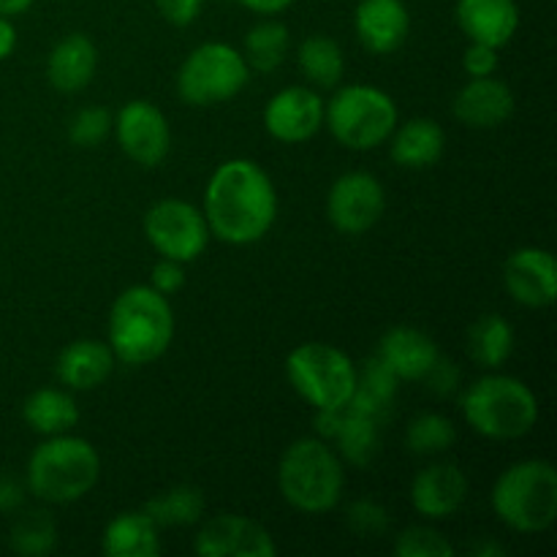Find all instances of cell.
<instances>
[{
  "label": "cell",
  "instance_id": "6da1fadb",
  "mask_svg": "<svg viewBox=\"0 0 557 557\" xmlns=\"http://www.w3.org/2000/svg\"><path fill=\"white\" fill-rule=\"evenodd\" d=\"M210 234L228 245H253L277 218V194L270 174L248 158H232L212 172L205 190Z\"/></svg>",
  "mask_w": 557,
  "mask_h": 557
},
{
  "label": "cell",
  "instance_id": "7a4b0ae2",
  "mask_svg": "<svg viewBox=\"0 0 557 557\" xmlns=\"http://www.w3.org/2000/svg\"><path fill=\"white\" fill-rule=\"evenodd\" d=\"M174 337V313L169 297L152 286H131L109 310V348L114 359L131 368L156 362Z\"/></svg>",
  "mask_w": 557,
  "mask_h": 557
},
{
  "label": "cell",
  "instance_id": "3957f363",
  "mask_svg": "<svg viewBox=\"0 0 557 557\" xmlns=\"http://www.w3.org/2000/svg\"><path fill=\"white\" fill-rule=\"evenodd\" d=\"M101 457L96 446L76 435H49L27 460L25 487L47 504H74L96 487Z\"/></svg>",
  "mask_w": 557,
  "mask_h": 557
},
{
  "label": "cell",
  "instance_id": "277c9868",
  "mask_svg": "<svg viewBox=\"0 0 557 557\" xmlns=\"http://www.w3.org/2000/svg\"><path fill=\"white\" fill-rule=\"evenodd\" d=\"M277 487L286 504L302 515L332 511L346 487L341 455L321 438L294 441L277 466Z\"/></svg>",
  "mask_w": 557,
  "mask_h": 557
},
{
  "label": "cell",
  "instance_id": "5b68a950",
  "mask_svg": "<svg viewBox=\"0 0 557 557\" xmlns=\"http://www.w3.org/2000/svg\"><path fill=\"white\" fill-rule=\"evenodd\" d=\"M462 417L473 433L493 441H515L539 422V400L528 384L511 375H484L466 389Z\"/></svg>",
  "mask_w": 557,
  "mask_h": 557
},
{
  "label": "cell",
  "instance_id": "8992f818",
  "mask_svg": "<svg viewBox=\"0 0 557 557\" xmlns=\"http://www.w3.org/2000/svg\"><path fill=\"white\" fill-rule=\"evenodd\" d=\"M493 509L517 533H542L557 520V471L547 460L506 468L493 487Z\"/></svg>",
  "mask_w": 557,
  "mask_h": 557
},
{
  "label": "cell",
  "instance_id": "52a82bcc",
  "mask_svg": "<svg viewBox=\"0 0 557 557\" xmlns=\"http://www.w3.org/2000/svg\"><path fill=\"white\" fill-rule=\"evenodd\" d=\"M324 123L343 147L375 150L397 128V107L389 92L373 85H346L324 107Z\"/></svg>",
  "mask_w": 557,
  "mask_h": 557
},
{
  "label": "cell",
  "instance_id": "ba28073f",
  "mask_svg": "<svg viewBox=\"0 0 557 557\" xmlns=\"http://www.w3.org/2000/svg\"><path fill=\"white\" fill-rule=\"evenodd\" d=\"M288 384L315 408H343L357 386V364L330 343H302L286 357Z\"/></svg>",
  "mask_w": 557,
  "mask_h": 557
},
{
  "label": "cell",
  "instance_id": "9c48e42d",
  "mask_svg": "<svg viewBox=\"0 0 557 557\" xmlns=\"http://www.w3.org/2000/svg\"><path fill=\"white\" fill-rule=\"evenodd\" d=\"M248 76L250 65L232 44H201L180 65L177 96L190 107H215L232 101L248 85Z\"/></svg>",
  "mask_w": 557,
  "mask_h": 557
},
{
  "label": "cell",
  "instance_id": "30bf717a",
  "mask_svg": "<svg viewBox=\"0 0 557 557\" xmlns=\"http://www.w3.org/2000/svg\"><path fill=\"white\" fill-rule=\"evenodd\" d=\"M145 237L161 259L190 264L199 259L210 243V226L199 207L183 199H161L147 210Z\"/></svg>",
  "mask_w": 557,
  "mask_h": 557
},
{
  "label": "cell",
  "instance_id": "8fae6325",
  "mask_svg": "<svg viewBox=\"0 0 557 557\" xmlns=\"http://www.w3.org/2000/svg\"><path fill=\"white\" fill-rule=\"evenodd\" d=\"M386 210V196L379 180L368 172H348L332 183L326 196V218L348 237L370 232Z\"/></svg>",
  "mask_w": 557,
  "mask_h": 557
},
{
  "label": "cell",
  "instance_id": "7c38bea8",
  "mask_svg": "<svg viewBox=\"0 0 557 557\" xmlns=\"http://www.w3.org/2000/svg\"><path fill=\"white\" fill-rule=\"evenodd\" d=\"M112 131L125 156L145 169L158 166L169 156V147H172V131H169L166 114L156 103L141 101V98L128 101L120 109Z\"/></svg>",
  "mask_w": 557,
  "mask_h": 557
},
{
  "label": "cell",
  "instance_id": "4fadbf2b",
  "mask_svg": "<svg viewBox=\"0 0 557 557\" xmlns=\"http://www.w3.org/2000/svg\"><path fill=\"white\" fill-rule=\"evenodd\" d=\"M201 557H272L275 542L264 525L243 515H215L201 525L194 542Z\"/></svg>",
  "mask_w": 557,
  "mask_h": 557
},
{
  "label": "cell",
  "instance_id": "5bb4252c",
  "mask_svg": "<svg viewBox=\"0 0 557 557\" xmlns=\"http://www.w3.org/2000/svg\"><path fill=\"white\" fill-rule=\"evenodd\" d=\"M324 125V101L310 87H286L264 107V128L283 145L313 139Z\"/></svg>",
  "mask_w": 557,
  "mask_h": 557
},
{
  "label": "cell",
  "instance_id": "9a60e30c",
  "mask_svg": "<svg viewBox=\"0 0 557 557\" xmlns=\"http://www.w3.org/2000/svg\"><path fill=\"white\" fill-rule=\"evenodd\" d=\"M381 419L357 411L346 403L332 411H315V430L321 438L335 441L337 455L351 466H368L379 451Z\"/></svg>",
  "mask_w": 557,
  "mask_h": 557
},
{
  "label": "cell",
  "instance_id": "2e32d148",
  "mask_svg": "<svg viewBox=\"0 0 557 557\" xmlns=\"http://www.w3.org/2000/svg\"><path fill=\"white\" fill-rule=\"evenodd\" d=\"M504 286L525 308H549L557 297V261L544 248H520L506 259Z\"/></svg>",
  "mask_w": 557,
  "mask_h": 557
},
{
  "label": "cell",
  "instance_id": "e0dca14e",
  "mask_svg": "<svg viewBox=\"0 0 557 557\" xmlns=\"http://www.w3.org/2000/svg\"><path fill=\"white\" fill-rule=\"evenodd\" d=\"M515 92L506 82L493 76H476L457 90L451 112L468 128H498L515 114Z\"/></svg>",
  "mask_w": 557,
  "mask_h": 557
},
{
  "label": "cell",
  "instance_id": "ac0fdd59",
  "mask_svg": "<svg viewBox=\"0 0 557 557\" xmlns=\"http://www.w3.org/2000/svg\"><path fill=\"white\" fill-rule=\"evenodd\" d=\"M359 44L373 54H392L406 44L411 14L403 0H359L354 11Z\"/></svg>",
  "mask_w": 557,
  "mask_h": 557
},
{
  "label": "cell",
  "instance_id": "d6986e66",
  "mask_svg": "<svg viewBox=\"0 0 557 557\" xmlns=\"http://www.w3.org/2000/svg\"><path fill=\"white\" fill-rule=\"evenodd\" d=\"M468 495V479L455 462H435L417 473L411 484V504L428 520L457 515Z\"/></svg>",
  "mask_w": 557,
  "mask_h": 557
},
{
  "label": "cell",
  "instance_id": "ffe728a7",
  "mask_svg": "<svg viewBox=\"0 0 557 557\" xmlns=\"http://www.w3.org/2000/svg\"><path fill=\"white\" fill-rule=\"evenodd\" d=\"M457 25L468 41L506 47L520 27V5L517 0H457Z\"/></svg>",
  "mask_w": 557,
  "mask_h": 557
},
{
  "label": "cell",
  "instance_id": "44dd1931",
  "mask_svg": "<svg viewBox=\"0 0 557 557\" xmlns=\"http://www.w3.org/2000/svg\"><path fill=\"white\" fill-rule=\"evenodd\" d=\"M379 357L400 381H422L441 354L428 332L417 326H395L381 337Z\"/></svg>",
  "mask_w": 557,
  "mask_h": 557
},
{
  "label": "cell",
  "instance_id": "7402d4cb",
  "mask_svg": "<svg viewBox=\"0 0 557 557\" xmlns=\"http://www.w3.org/2000/svg\"><path fill=\"white\" fill-rule=\"evenodd\" d=\"M98 69V49L85 33H71L52 47L47 58V79L60 92H79L90 85Z\"/></svg>",
  "mask_w": 557,
  "mask_h": 557
},
{
  "label": "cell",
  "instance_id": "603a6c76",
  "mask_svg": "<svg viewBox=\"0 0 557 557\" xmlns=\"http://www.w3.org/2000/svg\"><path fill=\"white\" fill-rule=\"evenodd\" d=\"M112 348L98 341H74L60 351L54 373L69 389L90 392L101 386L114 370Z\"/></svg>",
  "mask_w": 557,
  "mask_h": 557
},
{
  "label": "cell",
  "instance_id": "cb8c5ba5",
  "mask_svg": "<svg viewBox=\"0 0 557 557\" xmlns=\"http://www.w3.org/2000/svg\"><path fill=\"white\" fill-rule=\"evenodd\" d=\"M389 156L403 169H430L441 161L446 150V131L430 117H413L392 131Z\"/></svg>",
  "mask_w": 557,
  "mask_h": 557
},
{
  "label": "cell",
  "instance_id": "d4e9b609",
  "mask_svg": "<svg viewBox=\"0 0 557 557\" xmlns=\"http://www.w3.org/2000/svg\"><path fill=\"white\" fill-rule=\"evenodd\" d=\"M101 547L109 557H156L161 553V536L145 511H123L107 525Z\"/></svg>",
  "mask_w": 557,
  "mask_h": 557
},
{
  "label": "cell",
  "instance_id": "484cf974",
  "mask_svg": "<svg viewBox=\"0 0 557 557\" xmlns=\"http://www.w3.org/2000/svg\"><path fill=\"white\" fill-rule=\"evenodd\" d=\"M22 417H25L27 428L36 430L41 435H63L71 433L79 422V406L74 397L63 389H36L22 406Z\"/></svg>",
  "mask_w": 557,
  "mask_h": 557
},
{
  "label": "cell",
  "instance_id": "4316f807",
  "mask_svg": "<svg viewBox=\"0 0 557 557\" xmlns=\"http://www.w3.org/2000/svg\"><path fill=\"white\" fill-rule=\"evenodd\" d=\"M397 384H400V379H397V375L392 373L389 364L375 354V357H370L368 362H364L362 370L357 368V386H354V395L351 400H348V406L386 422V417H389L392 411V403H395Z\"/></svg>",
  "mask_w": 557,
  "mask_h": 557
},
{
  "label": "cell",
  "instance_id": "83f0119b",
  "mask_svg": "<svg viewBox=\"0 0 557 557\" xmlns=\"http://www.w3.org/2000/svg\"><path fill=\"white\" fill-rule=\"evenodd\" d=\"M515 351V330L498 313L479 315L468 330V354L479 368H504Z\"/></svg>",
  "mask_w": 557,
  "mask_h": 557
},
{
  "label": "cell",
  "instance_id": "f1b7e54d",
  "mask_svg": "<svg viewBox=\"0 0 557 557\" xmlns=\"http://www.w3.org/2000/svg\"><path fill=\"white\" fill-rule=\"evenodd\" d=\"M141 511H145L158 528L194 525V522H199L201 515H205V495H201L199 487L180 484V487L163 490V493L152 495Z\"/></svg>",
  "mask_w": 557,
  "mask_h": 557
},
{
  "label": "cell",
  "instance_id": "f546056e",
  "mask_svg": "<svg viewBox=\"0 0 557 557\" xmlns=\"http://www.w3.org/2000/svg\"><path fill=\"white\" fill-rule=\"evenodd\" d=\"M288 47H292L288 27L277 20H261L245 33L243 58L250 69L270 74V71L281 69L288 54Z\"/></svg>",
  "mask_w": 557,
  "mask_h": 557
},
{
  "label": "cell",
  "instance_id": "4dcf8cb0",
  "mask_svg": "<svg viewBox=\"0 0 557 557\" xmlns=\"http://www.w3.org/2000/svg\"><path fill=\"white\" fill-rule=\"evenodd\" d=\"M299 69L302 74L313 82L315 87H335L343 79L346 71V60H343V49L335 38L330 36H308L299 44Z\"/></svg>",
  "mask_w": 557,
  "mask_h": 557
},
{
  "label": "cell",
  "instance_id": "1f68e13d",
  "mask_svg": "<svg viewBox=\"0 0 557 557\" xmlns=\"http://www.w3.org/2000/svg\"><path fill=\"white\" fill-rule=\"evenodd\" d=\"M9 544L16 555L44 557L58 547V520L47 509L22 511L9 533Z\"/></svg>",
  "mask_w": 557,
  "mask_h": 557
},
{
  "label": "cell",
  "instance_id": "d6a6232c",
  "mask_svg": "<svg viewBox=\"0 0 557 557\" xmlns=\"http://www.w3.org/2000/svg\"><path fill=\"white\" fill-rule=\"evenodd\" d=\"M457 441V428L441 413H419L406 430V446L419 457H435L451 449Z\"/></svg>",
  "mask_w": 557,
  "mask_h": 557
},
{
  "label": "cell",
  "instance_id": "836d02e7",
  "mask_svg": "<svg viewBox=\"0 0 557 557\" xmlns=\"http://www.w3.org/2000/svg\"><path fill=\"white\" fill-rule=\"evenodd\" d=\"M395 555L397 557H451L455 555V547H451L449 539H444V533H438L435 528L413 525V528H406L403 533H397Z\"/></svg>",
  "mask_w": 557,
  "mask_h": 557
},
{
  "label": "cell",
  "instance_id": "e575fe53",
  "mask_svg": "<svg viewBox=\"0 0 557 557\" xmlns=\"http://www.w3.org/2000/svg\"><path fill=\"white\" fill-rule=\"evenodd\" d=\"M114 117L103 107H87L76 112L69 123V139L76 147H96L112 134Z\"/></svg>",
  "mask_w": 557,
  "mask_h": 557
},
{
  "label": "cell",
  "instance_id": "d590c367",
  "mask_svg": "<svg viewBox=\"0 0 557 557\" xmlns=\"http://www.w3.org/2000/svg\"><path fill=\"white\" fill-rule=\"evenodd\" d=\"M348 525L357 536H381V533L389 528V515H386L384 506L373 504V500H357L348 509Z\"/></svg>",
  "mask_w": 557,
  "mask_h": 557
},
{
  "label": "cell",
  "instance_id": "8d00e7d4",
  "mask_svg": "<svg viewBox=\"0 0 557 557\" xmlns=\"http://www.w3.org/2000/svg\"><path fill=\"white\" fill-rule=\"evenodd\" d=\"M462 69L468 76H493L498 71V49L487 47V44L471 41V47L462 52Z\"/></svg>",
  "mask_w": 557,
  "mask_h": 557
},
{
  "label": "cell",
  "instance_id": "74e56055",
  "mask_svg": "<svg viewBox=\"0 0 557 557\" xmlns=\"http://www.w3.org/2000/svg\"><path fill=\"white\" fill-rule=\"evenodd\" d=\"M150 286L156 288L158 294H163V297L177 294L180 288L185 286V264H180V261L174 259H161L156 267H152Z\"/></svg>",
  "mask_w": 557,
  "mask_h": 557
},
{
  "label": "cell",
  "instance_id": "f35d334b",
  "mask_svg": "<svg viewBox=\"0 0 557 557\" xmlns=\"http://www.w3.org/2000/svg\"><path fill=\"white\" fill-rule=\"evenodd\" d=\"M158 14L174 27H188L199 20L205 0H156Z\"/></svg>",
  "mask_w": 557,
  "mask_h": 557
},
{
  "label": "cell",
  "instance_id": "ab89813d",
  "mask_svg": "<svg viewBox=\"0 0 557 557\" xmlns=\"http://www.w3.org/2000/svg\"><path fill=\"white\" fill-rule=\"evenodd\" d=\"M422 381H428V386L435 395L446 397L451 392H457V386H460V368L455 362H449V359L438 357V362L428 370V375Z\"/></svg>",
  "mask_w": 557,
  "mask_h": 557
},
{
  "label": "cell",
  "instance_id": "60d3db41",
  "mask_svg": "<svg viewBox=\"0 0 557 557\" xmlns=\"http://www.w3.org/2000/svg\"><path fill=\"white\" fill-rule=\"evenodd\" d=\"M25 484L20 479L0 473V515H11V511L22 509L25 504Z\"/></svg>",
  "mask_w": 557,
  "mask_h": 557
},
{
  "label": "cell",
  "instance_id": "b9f144b4",
  "mask_svg": "<svg viewBox=\"0 0 557 557\" xmlns=\"http://www.w3.org/2000/svg\"><path fill=\"white\" fill-rule=\"evenodd\" d=\"M237 3L245 5L248 11H253V14L272 16V14H281V11H286L294 0H237Z\"/></svg>",
  "mask_w": 557,
  "mask_h": 557
},
{
  "label": "cell",
  "instance_id": "7bdbcfd3",
  "mask_svg": "<svg viewBox=\"0 0 557 557\" xmlns=\"http://www.w3.org/2000/svg\"><path fill=\"white\" fill-rule=\"evenodd\" d=\"M16 47V30L9 16H0V60L9 58Z\"/></svg>",
  "mask_w": 557,
  "mask_h": 557
},
{
  "label": "cell",
  "instance_id": "ee69618b",
  "mask_svg": "<svg viewBox=\"0 0 557 557\" xmlns=\"http://www.w3.org/2000/svg\"><path fill=\"white\" fill-rule=\"evenodd\" d=\"M36 0H0V16H16L25 14Z\"/></svg>",
  "mask_w": 557,
  "mask_h": 557
},
{
  "label": "cell",
  "instance_id": "f6af8a7d",
  "mask_svg": "<svg viewBox=\"0 0 557 557\" xmlns=\"http://www.w3.org/2000/svg\"><path fill=\"white\" fill-rule=\"evenodd\" d=\"M473 555H482V557H490V555H504V547L495 542H484V544H476V547H471Z\"/></svg>",
  "mask_w": 557,
  "mask_h": 557
}]
</instances>
